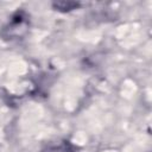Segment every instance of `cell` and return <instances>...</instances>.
<instances>
[{
  "label": "cell",
  "mask_w": 152,
  "mask_h": 152,
  "mask_svg": "<svg viewBox=\"0 0 152 152\" xmlns=\"http://www.w3.org/2000/svg\"><path fill=\"white\" fill-rule=\"evenodd\" d=\"M27 18L23 17V13H18L14 18H12L11 23H8V26L5 27V31H8V34L6 37H19L21 36V30L25 32L27 30Z\"/></svg>",
  "instance_id": "6da1fadb"
},
{
  "label": "cell",
  "mask_w": 152,
  "mask_h": 152,
  "mask_svg": "<svg viewBox=\"0 0 152 152\" xmlns=\"http://www.w3.org/2000/svg\"><path fill=\"white\" fill-rule=\"evenodd\" d=\"M43 152H75V150L68 141H62L49 145Z\"/></svg>",
  "instance_id": "7a4b0ae2"
},
{
  "label": "cell",
  "mask_w": 152,
  "mask_h": 152,
  "mask_svg": "<svg viewBox=\"0 0 152 152\" xmlns=\"http://www.w3.org/2000/svg\"><path fill=\"white\" fill-rule=\"evenodd\" d=\"M55 6L62 11H70V10L77 7L78 4L77 2H57V4H55Z\"/></svg>",
  "instance_id": "3957f363"
}]
</instances>
